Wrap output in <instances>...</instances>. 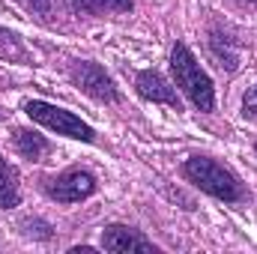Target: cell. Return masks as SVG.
Listing matches in <instances>:
<instances>
[{"mask_svg":"<svg viewBox=\"0 0 257 254\" xmlns=\"http://www.w3.org/2000/svg\"><path fill=\"white\" fill-rule=\"evenodd\" d=\"M183 177L192 186H197L203 194H209L215 200H224V203H236V200L245 197V189L236 180V174L227 171L221 162H215L209 156H192L183 165Z\"/></svg>","mask_w":257,"mask_h":254,"instance_id":"6da1fadb","label":"cell"},{"mask_svg":"<svg viewBox=\"0 0 257 254\" xmlns=\"http://www.w3.org/2000/svg\"><path fill=\"white\" fill-rule=\"evenodd\" d=\"M171 72H174V84L189 96L197 111L209 114L215 111V90H212V81L209 75L200 69V63L194 60L192 48L186 42H177L174 51H171Z\"/></svg>","mask_w":257,"mask_h":254,"instance_id":"7a4b0ae2","label":"cell"},{"mask_svg":"<svg viewBox=\"0 0 257 254\" xmlns=\"http://www.w3.org/2000/svg\"><path fill=\"white\" fill-rule=\"evenodd\" d=\"M24 114H27L33 123L51 129V132H57V135L84 141V144H93V141H96V132L87 126L81 117H75L72 111H63V108H57V105H48V102H42V99L24 102Z\"/></svg>","mask_w":257,"mask_h":254,"instance_id":"3957f363","label":"cell"},{"mask_svg":"<svg viewBox=\"0 0 257 254\" xmlns=\"http://www.w3.org/2000/svg\"><path fill=\"white\" fill-rule=\"evenodd\" d=\"M72 81H75L90 99H96V102H105V105L120 102V90H117L114 78H111L99 63H93V60H84V63L75 66V69H72Z\"/></svg>","mask_w":257,"mask_h":254,"instance_id":"277c9868","label":"cell"},{"mask_svg":"<svg viewBox=\"0 0 257 254\" xmlns=\"http://www.w3.org/2000/svg\"><path fill=\"white\" fill-rule=\"evenodd\" d=\"M96 191V177L90 171H81V168H72L57 174L54 180L45 183V194L51 200H60V203H78V200H87L90 194Z\"/></svg>","mask_w":257,"mask_h":254,"instance_id":"5b68a950","label":"cell"},{"mask_svg":"<svg viewBox=\"0 0 257 254\" xmlns=\"http://www.w3.org/2000/svg\"><path fill=\"white\" fill-rule=\"evenodd\" d=\"M135 90H138V96L147 99V102L168 105V108H177V111H180V96H177V90H174V87L156 72V69H144V72H138V78H135Z\"/></svg>","mask_w":257,"mask_h":254,"instance_id":"8992f818","label":"cell"},{"mask_svg":"<svg viewBox=\"0 0 257 254\" xmlns=\"http://www.w3.org/2000/svg\"><path fill=\"white\" fill-rule=\"evenodd\" d=\"M102 248L105 251H159L153 239H147L141 230L126 224H108L102 230Z\"/></svg>","mask_w":257,"mask_h":254,"instance_id":"52a82bcc","label":"cell"},{"mask_svg":"<svg viewBox=\"0 0 257 254\" xmlns=\"http://www.w3.org/2000/svg\"><path fill=\"white\" fill-rule=\"evenodd\" d=\"M12 144H15V153H18L21 159H27V162H39V159H45V156L51 153V144H48L42 135L30 132V129H15Z\"/></svg>","mask_w":257,"mask_h":254,"instance_id":"ba28073f","label":"cell"},{"mask_svg":"<svg viewBox=\"0 0 257 254\" xmlns=\"http://www.w3.org/2000/svg\"><path fill=\"white\" fill-rule=\"evenodd\" d=\"M66 6L81 15H123L135 9L132 0H66Z\"/></svg>","mask_w":257,"mask_h":254,"instance_id":"9c48e42d","label":"cell"},{"mask_svg":"<svg viewBox=\"0 0 257 254\" xmlns=\"http://www.w3.org/2000/svg\"><path fill=\"white\" fill-rule=\"evenodd\" d=\"M21 203V191H18V174L6 165V159L0 156V206L12 209Z\"/></svg>","mask_w":257,"mask_h":254,"instance_id":"30bf717a","label":"cell"},{"mask_svg":"<svg viewBox=\"0 0 257 254\" xmlns=\"http://www.w3.org/2000/svg\"><path fill=\"white\" fill-rule=\"evenodd\" d=\"M209 48H212V54H215V60H218L221 69H227V72H233V69H236V54H233L230 39H227L224 33L212 30V33H209Z\"/></svg>","mask_w":257,"mask_h":254,"instance_id":"8fae6325","label":"cell"},{"mask_svg":"<svg viewBox=\"0 0 257 254\" xmlns=\"http://www.w3.org/2000/svg\"><path fill=\"white\" fill-rule=\"evenodd\" d=\"M0 57L3 60H12V63H27V51L21 45V39L15 33H9L6 27H0Z\"/></svg>","mask_w":257,"mask_h":254,"instance_id":"7c38bea8","label":"cell"},{"mask_svg":"<svg viewBox=\"0 0 257 254\" xmlns=\"http://www.w3.org/2000/svg\"><path fill=\"white\" fill-rule=\"evenodd\" d=\"M242 117H257V84L245 93V99H242Z\"/></svg>","mask_w":257,"mask_h":254,"instance_id":"4fadbf2b","label":"cell"},{"mask_svg":"<svg viewBox=\"0 0 257 254\" xmlns=\"http://www.w3.org/2000/svg\"><path fill=\"white\" fill-rule=\"evenodd\" d=\"M21 3L36 15H51V0H21Z\"/></svg>","mask_w":257,"mask_h":254,"instance_id":"5bb4252c","label":"cell"},{"mask_svg":"<svg viewBox=\"0 0 257 254\" xmlns=\"http://www.w3.org/2000/svg\"><path fill=\"white\" fill-rule=\"evenodd\" d=\"M3 117H6V111H3V108H0V120H3Z\"/></svg>","mask_w":257,"mask_h":254,"instance_id":"9a60e30c","label":"cell"},{"mask_svg":"<svg viewBox=\"0 0 257 254\" xmlns=\"http://www.w3.org/2000/svg\"><path fill=\"white\" fill-rule=\"evenodd\" d=\"M254 153H257V147H254Z\"/></svg>","mask_w":257,"mask_h":254,"instance_id":"2e32d148","label":"cell"}]
</instances>
